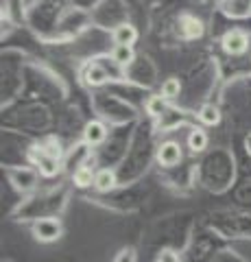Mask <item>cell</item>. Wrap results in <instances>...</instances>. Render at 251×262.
Segmentation results:
<instances>
[{
  "instance_id": "6da1fadb",
  "label": "cell",
  "mask_w": 251,
  "mask_h": 262,
  "mask_svg": "<svg viewBox=\"0 0 251 262\" xmlns=\"http://www.w3.org/2000/svg\"><path fill=\"white\" fill-rule=\"evenodd\" d=\"M61 234H63V227L59 219L48 216V219H39L33 223V236L39 243H55Z\"/></svg>"
},
{
  "instance_id": "7a4b0ae2",
  "label": "cell",
  "mask_w": 251,
  "mask_h": 262,
  "mask_svg": "<svg viewBox=\"0 0 251 262\" xmlns=\"http://www.w3.org/2000/svg\"><path fill=\"white\" fill-rule=\"evenodd\" d=\"M221 44H223V51L225 53H230V55H242V53H247V48H249V37H247L245 31L232 29V31H227L223 35Z\"/></svg>"
},
{
  "instance_id": "3957f363",
  "label": "cell",
  "mask_w": 251,
  "mask_h": 262,
  "mask_svg": "<svg viewBox=\"0 0 251 262\" xmlns=\"http://www.w3.org/2000/svg\"><path fill=\"white\" fill-rule=\"evenodd\" d=\"M31 162L37 166L39 170V175H44V177H55L59 173V160L57 158H51V155H46L42 151V146H35L33 151H31Z\"/></svg>"
},
{
  "instance_id": "277c9868",
  "label": "cell",
  "mask_w": 251,
  "mask_h": 262,
  "mask_svg": "<svg viewBox=\"0 0 251 262\" xmlns=\"http://www.w3.org/2000/svg\"><path fill=\"white\" fill-rule=\"evenodd\" d=\"M157 162L162 164V166H166V168H171V166H175V164H179L181 162V146L177 144V142H164V144H159V149H157Z\"/></svg>"
},
{
  "instance_id": "5b68a950",
  "label": "cell",
  "mask_w": 251,
  "mask_h": 262,
  "mask_svg": "<svg viewBox=\"0 0 251 262\" xmlns=\"http://www.w3.org/2000/svg\"><path fill=\"white\" fill-rule=\"evenodd\" d=\"M105 138H107V127L103 125L99 120H90L83 129V140L87 146H99L105 142Z\"/></svg>"
},
{
  "instance_id": "8992f818",
  "label": "cell",
  "mask_w": 251,
  "mask_h": 262,
  "mask_svg": "<svg viewBox=\"0 0 251 262\" xmlns=\"http://www.w3.org/2000/svg\"><path fill=\"white\" fill-rule=\"evenodd\" d=\"M11 184L18 188V190L27 192V190H31V188H35V184H37V175H35V170H31V168L11 170Z\"/></svg>"
},
{
  "instance_id": "52a82bcc",
  "label": "cell",
  "mask_w": 251,
  "mask_h": 262,
  "mask_svg": "<svg viewBox=\"0 0 251 262\" xmlns=\"http://www.w3.org/2000/svg\"><path fill=\"white\" fill-rule=\"evenodd\" d=\"M179 31L186 39H197L203 35V22L197 20L194 15H184L179 20Z\"/></svg>"
},
{
  "instance_id": "ba28073f",
  "label": "cell",
  "mask_w": 251,
  "mask_h": 262,
  "mask_svg": "<svg viewBox=\"0 0 251 262\" xmlns=\"http://www.w3.org/2000/svg\"><path fill=\"white\" fill-rule=\"evenodd\" d=\"M111 37H114L116 46H133L135 39H138V31H135V27H131V24H120V27L114 29Z\"/></svg>"
},
{
  "instance_id": "9c48e42d",
  "label": "cell",
  "mask_w": 251,
  "mask_h": 262,
  "mask_svg": "<svg viewBox=\"0 0 251 262\" xmlns=\"http://www.w3.org/2000/svg\"><path fill=\"white\" fill-rule=\"evenodd\" d=\"M83 79H85V83L87 85H92V88H99V85H103V83H107V70L103 68L101 63H90L85 68V72H83Z\"/></svg>"
},
{
  "instance_id": "30bf717a",
  "label": "cell",
  "mask_w": 251,
  "mask_h": 262,
  "mask_svg": "<svg viewBox=\"0 0 251 262\" xmlns=\"http://www.w3.org/2000/svg\"><path fill=\"white\" fill-rule=\"evenodd\" d=\"M223 11L232 18H245L251 13V0H225Z\"/></svg>"
},
{
  "instance_id": "8fae6325",
  "label": "cell",
  "mask_w": 251,
  "mask_h": 262,
  "mask_svg": "<svg viewBox=\"0 0 251 262\" xmlns=\"http://www.w3.org/2000/svg\"><path fill=\"white\" fill-rule=\"evenodd\" d=\"M116 186V173L111 168H101L96 170V177H94V188L101 192H107Z\"/></svg>"
},
{
  "instance_id": "7c38bea8",
  "label": "cell",
  "mask_w": 251,
  "mask_h": 262,
  "mask_svg": "<svg viewBox=\"0 0 251 262\" xmlns=\"http://www.w3.org/2000/svg\"><path fill=\"white\" fill-rule=\"evenodd\" d=\"M94 166H81L77 170H72V182H75V186L79 188H87V186H94Z\"/></svg>"
},
{
  "instance_id": "4fadbf2b",
  "label": "cell",
  "mask_w": 251,
  "mask_h": 262,
  "mask_svg": "<svg viewBox=\"0 0 251 262\" xmlns=\"http://www.w3.org/2000/svg\"><path fill=\"white\" fill-rule=\"evenodd\" d=\"M206 146H208V134L203 129L194 127L188 134V149L192 153H201V151H206Z\"/></svg>"
},
{
  "instance_id": "5bb4252c",
  "label": "cell",
  "mask_w": 251,
  "mask_h": 262,
  "mask_svg": "<svg viewBox=\"0 0 251 262\" xmlns=\"http://www.w3.org/2000/svg\"><path fill=\"white\" fill-rule=\"evenodd\" d=\"M133 46H114V51H111V61L116 66H129L133 61Z\"/></svg>"
},
{
  "instance_id": "9a60e30c",
  "label": "cell",
  "mask_w": 251,
  "mask_h": 262,
  "mask_svg": "<svg viewBox=\"0 0 251 262\" xmlns=\"http://www.w3.org/2000/svg\"><path fill=\"white\" fill-rule=\"evenodd\" d=\"M199 120L203 122V125H218V120H221V112H218L216 105H203V107L199 110Z\"/></svg>"
},
{
  "instance_id": "2e32d148",
  "label": "cell",
  "mask_w": 251,
  "mask_h": 262,
  "mask_svg": "<svg viewBox=\"0 0 251 262\" xmlns=\"http://www.w3.org/2000/svg\"><path fill=\"white\" fill-rule=\"evenodd\" d=\"M147 112L151 114V116H155V118H159V116H164V114L168 112V107H166V98L164 96H151L149 101H147Z\"/></svg>"
},
{
  "instance_id": "e0dca14e",
  "label": "cell",
  "mask_w": 251,
  "mask_h": 262,
  "mask_svg": "<svg viewBox=\"0 0 251 262\" xmlns=\"http://www.w3.org/2000/svg\"><path fill=\"white\" fill-rule=\"evenodd\" d=\"M179 90H181L179 81L177 79H166L164 83H162V96H164L166 101H173V98L179 96Z\"/></svg>"
},
{
  "instance_id": "ac0fdd59",
  "label": "cell",
  "mask_w": 251,
  "mask_h": 262,
  "mask_svg": "<svg viewBox=\"0 0 251 262\" xmlns=\"http://www.w3.org/2000/svg\"><path fill=\"white\" fill-rule=\"evenodd\" d=\"M42 151H44L46 155H51V158H57V160L63 155L61 144H59V140H55V138H51V140H48V144L42 146Z\"/></svg>"
},
{
  "instance_id": "d6986e66",
  "label": "cell",
  "mask_w": 251,
  "mask_h": 262,
  "mask_svg": "<svg viewBox=\"0 0 251 262\" xmlns=\"http://www.w3.org/2000/svg\"><path fill=\"white\" fill-rule=\"evenodd\" d=\"M114 262H135V251L131 247H125V249H120L116 253V258Z\"/></svg>"
},
{
  "instance_id": "ffe728a7",
  "label": "cell",
  "mask_w": 251,
  "mask_h": 262,
  "mask_svg": "<svg viewBox=\"0 0 251 262\" xmlns=\"http://www.w3.org/2000/svg\"><path fill=\"white\" fill-rule=\"evenodd\" d=\"M157 262H179V256L173 249H162L157 253Z\"/></svg>"
}]
</instances>
